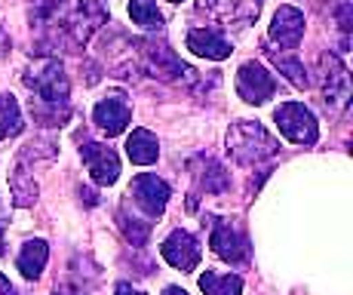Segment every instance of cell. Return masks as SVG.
Returning a JSON list of instances; mask_svg holds the SVG:
<instances>
[{"mask_svg": "<svg viewBox=\"0 0 353 295\" xmlns=\"http://www.w3.org/2000/svg\"><path fill=\"white\" fill-rule=\"evenodd\" d=\"M280 151V142L255 120H236L228 129V157L240 166H255L261 160H270Z\"/></svg>", "mask_w": 353, "mask_h": 295, "instance_id": "cell-1", "label": "cell"}, {"mask_svg": "<svg viewBox=\"0 0 353 295\" xmlns=\"http://www.w3.org/2000/svg\"><path fill=\"white\" fill-rule=\"evenodd\" d=\"M139 68H145L151 77L163 80V84L172 86H194L200 80V74L194 71L191 65H185L175 50H169L166 44H157V40H139Z\"/></svg>", "mask_w": 353, "mask_h": 295, "instance_id": "cell-2", "label": "cell"}, {"mask_svg": "<svg viewBox=\"0 0 353 295\" xmlns=\"http://www.w3.org/2000/svg\"><path fill=\"white\" fill-rule=\"evenodd\" d=\"M25 86L50 105H68V95H71V80L59 59H43L37 68L25 71Z\"/></svg>", "mask_w": 353, "mask_h": 295, "instance_id": "cell-3", "label": "cell"}, {"mask_svg": "<svg viewBox=\"0 0 353 295\" xmlns=\"http://www.w3.org/2000/svg\"><path fill=\"white\" fill-rule=\"evenodd\" d=\"M274 120L292 145H316L320 139V123H316L314 111L301 102H283L274 111Z\"/></svg>", "mask_w": 353, "mask_h": 295, "instance_id": "cell-4", "label": "cell"}, {"mask_svg": "<svg viewBox=\"0 0 353 295\" xmlns=\"http://www.w3.org/2000/svg\"><path fill=\"white\" fill-rule=\"evenodd\" d=\"M320 89H323V105L329 114H338L347 108L350 102V74L344 61L335 53H323L320 56Z\"/></svg>", "mask_w": 353, "mask_h": 295, "instance_id": "cell-5", "label": "cell"}, {"mask_svg": "<svg viewBox=\"0 0 353 295\" xmlns=\"http://www.w3.org/2000/svg\"><path fill=\"white\" fill-rule=\"evenodd\" d=\"M105 22H108L105 6H101L99 0H83V3H80L77 10L65 19L62 37H65V44L71 46V50H83V46L92 40V34H96Z\"/></svg>", "mask_w": 353, "mask_h": 295, "instance_id": "cell-6", "label": "cell"}, {"mask_svg": "<svg viewBox=\"0 0 353 295\" xmlns=\"http://www.w3.org/2000/svg\"><path fill=\"white\" fill-rule=\"evenodd\" d=\"M276 80L261 61H243L236 71V95L249 105H264L268 99H274Z\"/></svg>", "mask_w": 353, "mask_h": 295, "instance_id": "cell-7", "label": "cell"}, {"mask_svg": "<svg viewBox=\"0 0 353 295\" xmlns=\"http://www.w3.org/2000/svg\"><path fill=\"white\" fill-rule=\"evenodd\" d=\"M160 256L166 258L169 265L175 267V271L181 274H191L196 265H200L203 258V249H200V240H196L191 231L185 228H175L172 234L160 243Z\"/></svg>", "mask_w": 353, "mask_h": 295, "instance_id": "cell-8", "label": "cell"}, {"mask_svg": "<svg viewBox=\"0 0 353 295\" xmlns=\"http://www.w3.org/2000/svg\"><path fill=\"white\" fill-rule=\"evenodd\" d=\"M209 246H212L215 256L225 258V262H230V265L249 262V237L243 234L240 228H234L230 222H225V218H215Z\"/></svg>", "mask_w": 353, "mask_h": 295, "instance_id": "cell-9", "label": "cell"}, {"mask_svg": "<svg viewBox=\"0 0 353 295\" xmlns=\"http://www.w3.org/2000/svg\"><path fill=\"white\" fill-rule=\"evenodd\" d=\"M129 194H132L135 207H139L145 216L157 218L166 212V203H169V184L163 182L160 175L154 173H141L132 178V188H129Z\"/></svg>", "mask_w": 353, "mask_h": 295, "instance_id": "cell-10", "label": "cell"}, {"mask_svg": "<svg viewBox=\"0 0 353 295\" xmlns=\"http://www.w3.org/2000/svg\"><path fill=\"white\" fill-rule=\"evenodd\" d=\"M80 157H83V163H86V169H90L92 182L101 184V188H108V184H114L120 178V157L114 154L108 145L86 142V145L80 148Z\"/></svg>", "mask_w": 353, "mask_h": 295, "instance_id": "cell-11", "label": "cell"}, {"mask_svg": "<svg viewBox=\"0 0 353 295\" xmlns=\"http://www.w3.org/2000/svg\"><path fill=\"white\" fill-rule=\"evenodd\" d=\"M304 28H307V22H304V12L298 10V6H280V10L274 12V19H270L268 34L283 50H295L304 37Z\"/></svg>", "mask_w": 353, "mask_h": 295, "instance_id": "cell-12", "label": "cell"}, {"mask_svg": "<svg viewBox=\"0 0 353 295\" xmlns=\"http://www.w3.org/2000/svg\"><path fill=\"white\" fill-rule=\"evenodd\" d=\"M129 120H132V108H129L126 95H108L92 108V123L101 129L105 135H120L126 133Z\"/></svg>", "mask_w": 353, "mask_h": 295, "instance_id": "cell-13", "label": "cell"}, {"mask_svg": "<svg viewBox=\"0 0 353 295\" xmlns=\"http://www.w3.org/2000/svg\"><path fill=\"white\" fill-rule=\"evenodd\" d=\"M196 10L219 22H252L261 12V0H196Z\"/></svg>", "mask_w": 353, "mask_h": 295, "instance_id": "cell-14", "label": "cell"}, {"mask_svg": "<svg viewBox=\"0 0 353 295\" xmlns=\"http://www.w3.org/2000/svg\"><path fill=\"white\" fill-rule=\"evenodd\" d=\"M188 50L196 53V56H203V59H209V61H225V59H230L234 46H230V40L221 31L194 28V31H188Z\"/></svg>", "mask_w": 353, "mask_h": 295, "instance_id": "cell-15", "label": "cell"}, {"mask_svg": "<svg viewBox=\"0 0 353 295\" xmlns=\"http://www.w3.org/2000/svg\"><path fill=\"white\" fill-rule=\"evenodd\" d=\"M191 175L196 182V188L206 191V194H225L230 188V175L228 169L221 166L219 160H212V157H194L191 160Z\"/></svg>", "mask_w": 353, "mask_h": 295, "instance_id": "cell-16", "label": "cell"}, {"mask_svg": "<svg viewBox=\"0 0 353 295\" xmlns=\"http://www.w3.org/2000/svg\"><path fill=\"white\" fill-rule=\"evenodd\" d=\"M126 157L135 163V166H151L160 157V142L151 129H132L126 139Z\"/></svg>", "mask_w": 353, "mask_h": 295, "instance_id": "cell-17", "label": "cell"}, {"mask_svg": "<svg viewBox=\"0 0 353 295\" xmlns=\"http://www.w3.org/2000/svg\"><path fill=\"white\" fill-rule=\"evenodd\" d=\"M46 262H50V246L46 240H25L22 249H19V258H16V267L22 271L25 280H37L43 274Z\"/></svg>", "mask_w": 353, "mask_h": 295, "instance_id": "cell-18", "label": "cell"}, {"mask_svg": "<svg viewBox=\"0 0 353 295\" xmlns=\"http://www.w3.org/2000/svg\"><path fill=\"white\" fill-rule=\"evenodd\" d=\"M10 194H12V207H19V209H31L34 203H37L40 184H37V178L28 173L25 163H19L10 173Z\"/></svg>", "mask_w": 353, "mask_h": 295, "instance_id": "cell-19", "label": "cell"}, {"mask_svg": "<svg viewBox=\"0 0 353 295\" xmlns=\"http://www.w3.org/2000/svg\"><path fill=\"white\" fill-rule=\"evenodd\" d=\"M22 129H25V120H22V108H19L16 95L0 93V142L19 135Z\"/></svg>", "mask_w": 353, "mask_h": 295, "instance_id": "cell-20", "label": "cell"}, {"mask_svg": "<svg viewBox=\"0 0 353 295\" xmlns=\"http://www.w3.org/2000/svg\"><path fill=\"white\" fill-rule=\"evenodd\" d=\"M200 289L206 295H243V277L240 274L206 271L200 274Z\"/></svg>", "mask_w": 353, "mask_h": 295, "instance_id": "cell-21", "label": "cell"}, {"mask_svg": "<svg viewBox=\"0 0 353 295\" xmlns=\"http://www.w3.org/2000/svg\"><path fill=\"white\" fill-rule=\"evenodd\" d=\"M31 117H34V123H40V126H46V129H59L68 123V117H71V108L31 99Z\"/></svg>", "mask_w": 353, "mask_h": 295, "instance_id": "cell-22", "label": "cell"}, {"mask_svg": "<svg viewBox=\"0 0 353 295\" xmlns=\"http://www.w3.org/2000/svg\"><path fill=\"white\" fill-rule=\"evenodd\" d=\"M268 59L274 61L276 68H280V74H286V80L295 89H307L310 86V77H307V71H304V65L298 61L295 56H289V53H274L270 50L268 53Z\"/></svg>", "mask_w": 353, "mask_h": 295, "instance_id": "cell-23", "label": "cell"}, {"mask_svg": "<svg viewBox=\"0 0 353 295\" xmlns=\"http://www.w3.org/2000/svg\"><path fill=\"white\" fill-rule=\"evenodd\" d=\"M129 16H132V22L145 31L163 28V12L157 10V0H129Z\"/></svg>", "mask_w": 353, "mask_h": 295, "instance_id": "cell-24", "label": "cell"}, {"mask_svg": "<svg viewBox=\"0 0 353 295\" xmlns=\"http://www.w3.org/2000/svg\"><path fill=\"white\" fill-rule=\"evenodd\" d=\"M56 154H59V145L52 139H31L28 145H25L22 151H19V163H50V160H56Z\"/></svg>", "mask_w": 353, "mask_h": 295, "instance_id": "cell-25", "label": "cell"}, {"mask_svg": "<svg viewBox=\"0 0 353 295\" xmlns=\"http://www.w3.org/2000/svg\"><path fill=\"white\" fill-rule=\"evenodd\" d=\"M117 222H120V231H123V237H126L132 246H145V243H148V237H151V225H148V222H141V218L129 216L126 209L117 212Z\"/></svg>", "mask_w": 353, "mask_h": 295, "instance_id": "cell-26", "label": "cell"}, {"mask_svg": "<svg viewBox=\"0 0 353 295\" xmlns=\"http://www.w3.org/2000/svg\"><path fill=\"white\" fill-rule=\"evenodd\" d=\"M31 6V25H52L56 16L68 10V0H28Z\"/></svg>", "mask_w": 353, "mask_h": 295, "instance_id": "cell-27", "label": "cell"}, {"mask_svg": "<svg viewBox=\"0 0 353 295\" xmlns=\"http://www.w3.org/2000/svg\"><path fill=\"white\" fill-rule=\"evenodd\" d=\"M335 16H338V25H341V31L347 34V31H350V3H341V6H338Z\"/></svg>", "mask_w": 353, "mask_h": 295, "instance_id": "cell-28", "label": "cell"}, {"mask_svg": "<svg viewBox=\"0 0 353 295\" xmlns=\"http://www.w3.org/2000/svg\"><path fill=\"white\" fill-rule=\"evenodd\" d=\"M10 50H12V40H10V34H6L3 25H0V61L10 56Z\"/></svg>", "mask_w": 353, "mask_h": 295, "instance_id": "cell-29", "label": "cell"}, {"mask_svg": "<svg viewBox=\"0 0 353 295\" xmlns=\"http://www.w3.org/2000/svg\"><path fill=\"white\" fill-rule=\"evenodd\" d=\"M0 295H19L16 286L10 283V277H6V274H0Z\"/></svg>", "mask_w": 353, "mask_h": 295, "instance_id": "cell-30", "label": "cell"}, {"mask_svg": "<svg viewBox=\"0 0 353 295\" xmlns=\"http://www.w3.org/2000/svg\"><path fill=\"white\" fill-rule=\"evenodd\" d=\"M114 295H148V292L135 289V286H129V283H117V289H114Z\"/></svg>", "mask_w": 353, "mask_h": 295, "instance_id": "cell-31", "label": "cell"}, {"mask_svg": "<svg viewBox=\"0 0 353 295\" xmlns=\"http://www.w3.org/2000/svg\"><path fill=\"white\" fill-rule=\"evenodd\" d=\"M80 200H86V203H90V207H96V203H99V197L92 194L90 188H80Z\"/></svg>", "mask_w": 353, "mask_h": 295, "instance_id": "cell-32", "label": "cell"}, {"mask_svg": "<svg viewBox=\"0 0 353 295\" xmlns=\"http://www.w3.org/2000/svg\"><path fill=\"white\" fill-rule=\"evenodd\" d=\"M163 295H188V292L181 289V286H166V289H163Z\"/></svg>", "mask_w": 353, "mask_h": 295, "instance_id": "cell-33", "label": "cell"}, {"mask_svg": "<svg viewBox=\"0 0 353 295\" xmlns=\"http://www.w3.org/2000/svg\"><path fill=\"white\" fill-rule=\"evenodd\" d=\"M6 225V209H3V203H0V228Z\"/></svg>", "mask_w": 353, "mask_h": 295, "instance_id": "cell-34", "label": "cell"}, {"mask_svg": "<svg viewBox=\"0 0 353 295\" xmlns=\"http://www.w3.org/2000/svg\"><path fill=\"white\" fill-rule=\"evenodd\" d=\"M0 256H3V228H0Z\"/></svg>", "mask_w": 353, "mask_h": 295, "instance_id": "cell-35", "label": "cell"}, {"mask_svg": "<svg viewBox=\"0 0 353 295\" xmlns=\"http://www.w3.org/2000/svg\"><path fill=\"white\" fill-rule=\"evenodd\" d=\"M169 3H181V0H169Z\"/></svg>", "mask_w": 353, "mask_h": 295, "instance_id": "cell-36", "label": "cell"}]
</instances>
